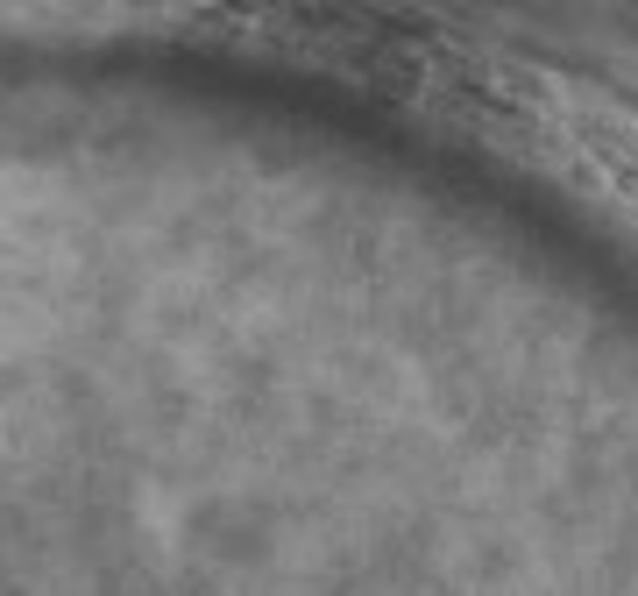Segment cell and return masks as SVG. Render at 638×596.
<instances>
[{
    "label": "cell",
    "mask_w": 638,
    "mask_h": 596,
    "mask_svg": "<svg viewBox=\"0 0 638 596\" xmlns=\"http://www.w3.org/2000/svg\"><path fill=\"white\" fill-rule=\"evenodd\" d=\"M71 142H78V128H71ZM64 206H71V178H64ZM57 249H64V220H57ZM50 284H57V263H50ZM43 320H50V298H43ZM36 348H43V334H36ZM29 384H36V362H29ZM22 412H29V398H22ZM15 433H22V419H15ZM8 462H15V447H8ZM0 483H8V469H0Z\"/></svg>",
    "instance_id": "cell-1"
},
{
    "label": "cell",
    "mask_w": 638,
    "mask_h": 596,
    "mask_svg": "<svg viewBox=\"0 0 638 596\" xmlns=\"http://www.w3.org/2000/svg\"><path fill=\"white\" fill-rule=\"evenodd\" d=\"M71 185H78V164H71ZM64 228H71V206H64ZM57 270H64V249H57ZM50 306H57V284H50ZM43 334H50V320H43ZM36 369H43V355H36ZM29 398H36V384H29ZM22 426H29V412H22ZM15 447H22V433H15ZM8 483H15V462H8Z\"/></svg>",
    "instance_id": "cell-2"
},
{
    "label": "cell",
    "mask_w": 638,
    "mask_h": 596,
    "mask_svg": "<svg viewBox=\"0 0 638 596\" xmlns=\"http://www.w3.org/2000/svg\"><path fill=\"white\" fill-rule=\"evenodd\" d=\"M71 220H78V192H71ZM64 263H71V235H64ZM57 298H64V277H57ZM50 334H57V313H50ZM43 362H50V341H43ZM36 391H43V377H36ZM29 426H36V405H29Z\"/></svg>",
    "instance_id": "cell-3"
}]
</instances>
